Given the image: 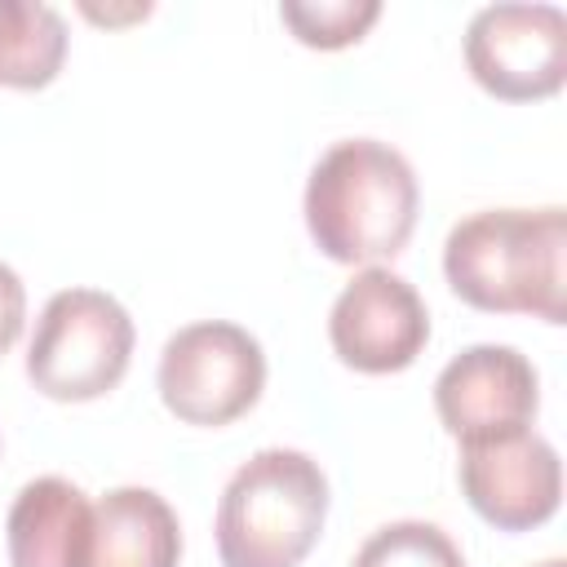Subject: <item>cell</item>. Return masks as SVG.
I'll return each mask as SVG.
<instances>
[{"label":"cell","mask_w":567,"mask_h":567,"mask_svg":"<svg viewBox=\"0 0 567 567\" xmlns=\"http://www.w3.org/2000/svg\"><path fill=\"white\" fill-rule=\"evenodd\" d=\"M452 292L487 315L567 319V213L483 208L461 217L443 244Z\"/></svg>","instance_id":"cell-1"},{"label":"cell","mask_w":567,"mask_h":567,"mask_svg":"<svg viewBox=\"0 0 567 567\" xmlns=\"http://www.w3.org/2000/svg\"><path fill=\"white\" fill-rule=\"evenodd\" d=\"M416 204V173L394 146L377 137H346L310 168L301 208L306 230L328 261L381 266L408 248Z\"/></svg>","instance_id":"cell-2"},{"label":"cell","mask_w":567,"mask_h":567,"mask_svg":"<svg viewBox=\"0 0 567 567\" xmlns=\"http://www.w3.org/2000/svg\"><path fill=\"white\" fill-rule=\"evenodd\" d=\"M328 518V478L297 447L248 456L217 501L221 567H301Z\"/></svg>","instance_id":"cell-3"},{"label":"cell","mask_w":567,"mask_h":567,"mask_svg":"<svg viewBox=\"0 0 567 567\" xmlns=\"http://www.w3.org/2000/svg\"><path fill=\"white\" fill-rule=\"evenodd\" d=\"M133 341V319L111 292L62 288L35 319L27 346V381L58 403L102 399L124 381Z\"/></svg>","instance_id":"cell-4"},{"label":"cell","mask_w":567,"mask_h":567,"mask_svg":"<svg viewBox=\"0 0 567 567\" xmlns=\"http://www.w3.org/2000/svg\"><path fill=\"white\" fill-rule=\"evenodd\" d=\"M155 385L164 408L186 425H230L239 421L266 390V354L261 341L226 319H199L177 328L155 368Z\"/></svg>","instance_id":"cell-5"},{"label":"cell","mask_w":567,"mask_h":567,"mask_svg":"<svg viewBox=\"0 0 567 567\" xmlns=\"http://www.w3.org/2000/svg\"><path fill=\"white\" fill-rule=\"evenodd\" d=\"M465 66L501 102L554 97L567 80V13L558 4H487L465 27Z\"/></svg>","instance_id":"cell-6"},{"label":"cell","mask_w":567,"mask_h":567,"mask_svg":"<svg viewBox=\"0 0 567 567\" xmlns=\"http://www.w3.org/2000/svg\"><path fill=\"white\" fill-rule=\"evenodd\" d=\"M456 478L470 509L496 532H532L549 523L563 501V461L536 430L461 443Z\"/></svg>","instance_id":"cell-7"},{"label":"cell","mask_w":567,"mask_h":567,"mask_svg":"<svg viewBox=\"0 0 567 567\" xmlns=\"http://www.w3.org/2000/svg\"><path fill=\"white\" fill-rule=\"evenodd\" d=\"M328 341L354 372H403L430 341V315L421 292L403 275H394L390 266H363L332 301Z\"/></svg>","instance_id":"cell-8"},{"label":"cell","mask_w":567,"mask_h":567,"mask_svg":"<svg viewBox=\"0 0 567 567\" xmlns=\"http://www.w3.org/2000/svg\"><path fill=\"white\" fill-rule=\"evenodd\" d=\"M536 408H540L536 368L514 346H496V341L470 346L434 381V412L443 430L461 443L532 430Z\"/></svg>","instance_id":"cell-9"},{"label":"cell","mask_w":567,"mask_h":567,"mask_svg":"<svg viewBox=\"0 0 567 567\" xmlns=\"http://www.w3.org/2000/svg\"><path fill=\"white\" fill-rule=\"evenodd\" d=\"M9 567H89L93 501L62 474L31 478L4 518Z\"/></svg>","instance_id":"cell-10"},{"label":"cell","mask_w":567,"mask_h":567,"mask_svg":"<svg viewBox=\"0 0 567 567\" xmlns=\"http://www.w3.org/2000/svg\"><path fill=\"white\" fill-rule=\"evenodd\" d=\"M182 527L173 505L151 487H115L93 505L89 567H177Z\"/></svg>","instance_id":"cell-11"},{"label":"cell","mask_w":567,"mask_h":567,"mask_svg":"<svg viewBox=\"0 0 567 567\" xmlns=\"http://www.w3.org/2000/svg\"><path fill=\"white\" fill-rule=\"evenodd\" d=\"M66 62V22L53 4L0 0V84L44 89Z\"/></svg>","instance_id":"cell-12"},{"label":"cell","mask_w":567,"mask_h":567,"mask_svg":"<svg viewBox=\"0 0 567 567\" xmlns=\"http://www.w3.org/2000/svg\"><path fill=\"white\" fill-rule=\"evenodd\" d=\"M350 567H465V554L443 527L425 518H399L377 527Z\"/></svg>","instance_id":"cell-13"},{"label":"cell","mask_w":567,"mask_h":567,"mask_svg":"<svg viewBox=\"0 0 567 567\" xmlns=\"http://www.w3.org/2000/svg\"><path fill=\"white\" fill-rule=\"evenodd\" d=\"M284 27L306 49H346L368 35V27L381 18L377 0H310V4H279Z\"/></svg>","instance_id":"cell-14"},{"label":"cell","mask_w":567,"mask_h":567,"mask_svg":"<svg viewBox=\"0 0 567 567\" xmlns=\"http://www.w3.org/2000/svg\"><path fill=\"white\" fill-rule=\"evenodd\" d=\"M22 328H27V288H22L18 270L0 261V354H9L18 346Z\"/></svg>","instance_id":"cell-15"},{"label":"cell","mask_w":567,"mask_h":567,"mask_svg":"<svg viewBox=\"0 0 567 567\" xmlns=\"http://www.w3.org/2000/svg\"><path fill=\"white\" fill-rule=\"evenodd\" d=\"M536 567H567L563 558H545V563H536Z\"/></svg>","instance_id":"cell-16"}]
</instances>
